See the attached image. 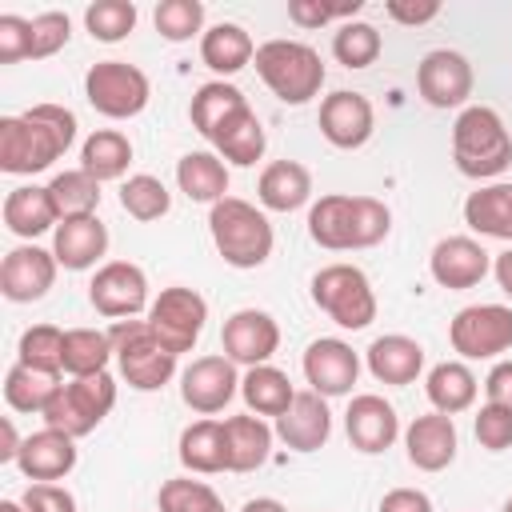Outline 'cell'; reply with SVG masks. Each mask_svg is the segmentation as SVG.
Listing matches in <instances>:
<instances>
[{"label": "cell", "mask_w": 512, "mask_h": 512, "mask_svg": "<svg viewBox=\"0 0 512 512\" xmlns=\"http://www.w3.org/2000/svg\"><path fill=\"white\" fill-rule=\"evenodd\" d=\"M376 132V112H372V100L364 92H328L320 100V136L332 144V148H364Z\"/></svg>", "instance_id": "17"}, {"label": "cell", "mask_w": 512, "mask_h": 512, "mask_svg": "<svg viewBox=\"0 0 512 512\" xmlns=\"http://www.w3.org/2000/svg\"><path fill=\"white\" fill-rule=\"evenodd\" d=\"M84 96L88 104L108 120H132L148 108L152 84L148 76L128 60H96L84 72Z\"/></svg>", "instance_id": "9"}, {"label": "cell", "mask_w": 512, "mask_h": 512, "mask_svg": "<svg viewBox=\"0 0 512 512\" xmlns=\"http://www.w3.org/2000/svg\"><path fill=\"white\" fill-rule=\"evenodd\" d=\"M108 252V228L100 216H68L52 232V256L68 272H88Z\"/></svg>", "instance_id": "24"}, {"label": "cell", "mask_w": 512, "mask_h": 512, "mask_svg": "<svg viewBox=\"0 0 512 512\" xmlns=\"http://www.w3.org/2000/svg\"><path fill=\"white\" fill-rule=\"evenodd\" d=\"M244 104H248V96H244L236 84H228V80H208V84L196 88V96H192V104H188V120H192V128H196L204 140H212L216 128H220L232 112H240Z\"/></svg>", "instance_id": "36"}, {"label": "cell", "mask_w": 512, "mask_h": 512, "mask_svg": "<svg viewBox=\"0 0 512 512\" xmlns=\"http://www.w3.org/2000/svg\"><path fill=\"white\" fill-rule=\"evenodd\" d=\"M208 144L216 148V156H220L224 164L252 168V164L264 156L268 136H264V124H260V116L252 112V104H244L240 112H232V116L216 128V136H212Z\"/></svg>", "instance_id": "29"}, {"label": "cell", "mask_w": 512, "mask_h": 512, "mask_svg": "<svg viewBox=\"0 0 512 512\" xmlns=\"http://www.w3.org/2000/svg\"><path fill=\"white\" fill-rule=\"evenodd\" d=\"M300 368H304L308 388L320 392L324 400H332V396H348V392H352V384H356V376H360V356L352 352L348 340H340V336H320V340H312V344L304 348Z\"/></svg>", "instance_id": "16"}, {"label": "cell", "mask_w": 512, "mask_h": 512, "mask_svg": "<svg viewBox=\"0 0 512 512\" xmlns=\"http://www.w3.org/2000/svg\"><path fill=\"white\" fill-rule=\"evenodd\" d=\"M0 512H28L20 500H0Z\"/></svg>", "instance_id": "58"}, {"label": "cell", "mask_w": 512, "mask_h": 512, "mask_svg": "<svg viewBox=\"0 0 512 512\" xmlns=\"http://www.w3.org/2000/svg\"><path fill=\"white\" fill-rule=\"evenodd\" d=\"M240 512H288V504H280L276 496H256V500H244Z\"/></svg>", "instance_id": "57"}, {"label": "cell", "mask_w": 512, "mask_h": 512, "mask_svg": "<svg viewBox=\"0 0 512 512\" xmlns=\"http://www.w3.org/2000/svg\"><path fill=\"white\" fill-rule=\"evenodd\" d=\"M256 200L268 212H296L312 200V172L300 160H272L256 180Z\"/></svg>", "instance_id": "28"}, {"label": "cell", "mask_w": 512, "mask_h": 512, "mask_svg": "<svg viewBox=\"0 0 512 512\" xmlns=\"http://www.w3.org/2000/svg\"><path fill=\"white\" fill-rule=\"evenodd\" d=\"M176 184L192 204H220L228 196V164L216 152H184L176 160Z\"/></svg>", "instance_id": "31"}, {"label": "cell", "mask_w": 512, "mask_h": 512, "mask_svg": "<svg viewBox=\"0 0 512 512\" xmlns=\"http://www.w3.org/2000/svg\"><path fill=\"white\" fill-rule=\"evenodd\" d=\"M416 92L428 108H468V96H472L468 56L452 48H432L416 64Z\"/></svg>", "instance_id": "14"}, {"label": "cell", "mask_w": 512, "mask_h": 512, "mask_svg": "<svg viewBox=\"0 0 512 512\" xmlns=\"http://www.w3.org/2000/svg\"><path fill=\"white\" fill-rule=\"evenodd\" d=\"M208 232H212L220 260L232 268H260L276 244L264 208H256L240 196H224L220 204L208 208Z\"/></svg>", "instance_id": "4"}, {"label": "cell", "mask_w": 512, "mask_h": 512, "mask_svg": "<svg viewBox=\"0 0 512 512\" xmlns=\"http://www.w3.org/2000/svg\"><path fill=\"white\" fill-rule=\"evenodd\" d=\"M456 448H460V436H456L452 416L444 412H424L404 428L408 464L420 472H444L456 460Z\"/></svg>", "instance_id": "21"}, {"label": "cell", "mask_w": 512, "mask_h": 512, "mask_svg": "<svg viewBox=\"0 0 512 512\" xmlns=\"http://www.w3.org/2000/svg\"><path fill=\"white\" fill-rule=\"evenodd\" d=\"M388 228H392V212L376 196L328 192L308 208V236L328 252L372 248L388 236Z\"/></svg>", "instance_id": "2"}, {"label": "cell", "mask_w": 512, "mask_h": 512, "mask_svg": "<svg viewBox=\"0 0 512 512\" xmlns=\"http://www.w3.org/2000/svg\"><path fill=\"white\" fill-rule=\"evenodd\" d=\"M376 512H432V500L420 488H392V492L380 496Z\"/></svg>", "instance_id": "53"}, {"label": "cell", "mask_w": 512, "mask_h": 512, "mask_svg": "<svg viewBox=\"0 0 512 512\" xmlns=\"http://www.w3.org/2000/svg\"><path fill=\"white\" fill-rule=\"evenodd\" d=\"M176 456L188 472L196 476H216V472H228V460H224V424L220 420H196L180 432V444H176Z\"/></svg>", "instance_id": "35"}, {"label": "cell", "mask_w": 512, "mask_h": 512, "mask_svg": "<svg viewBox=\"0 0 512 512\" xmlns=\"http://www.w3.org/2000/svg\"><path fill=\"white\" fill-rule=\"evenodd\" d=\"M112 404H116L112 372L68 376V384H60L52 392V400H48V408L40 416H44V428H56V432H68L72 440H80V436H88V432H96L104 424Z\"/></svg>", "instance_id": "7"}, {"label": "cell", "mask_w": 512, "mask_h": 512, "mask_svg": "<svg viewBox=\"0 0 512 512\" xmlns=\"http://www.w3.org/2000/svg\"><path fill=\"white\" fill-rule=\"evenodd\" d=\"M132 164V140L116 128H96L84 148H80V168L92 176V180H120Z\"/></svg>", "instance_id": "37"}, {"label": "cell", "mask_w": 512, "mask_h": 512, "mask_svg": "<svg viewBox=\"0 0 512 512\" xmlns=\"http://www.w3.org/2000/svg\"><path fill=\"white\" fill-rule=\"evenodd\" d=\"M464 224L480 236L512 244V184H484L464 200Z\"/></svg>", "instance_id": "33"}, {"label": "cell", "mask_w": 512, "mask_h": 512, "mask_svg": "<svg viewBox=\"0 0 512 512\" xmlns=\"http://www.w3.org/2000/svg\"><path fill=\"white\" fill-rule=\"evenodd\" d=\"M452 160L468 180H492L512 164V132L488 104L460 108L452 124Z\"/></svg>", "instance_id": "3"}, {"label": "cell", "mask_w": 512, "mask_h": 512, "mask_svg": "<svg viewBox=\"0 0 512 512\" xmlns=\"http://www.w3.org/2000/svg\"><path fill=\"white\" fill-rule=\"evenodd\" d=\"M48 192H52V204H56L60 220H68V216H96V208H100V180H92L84 168L56 172L48 180Z\"/></svg>", "instance_id": "40"}, {"label": "cell", "mask_w": 512, "mask_h": 512, "mask_svg": "<svg viewBox=\"0 0 512 512\" xmlns=\"http://www.w3.org/2000/svg\"><path fill=\"white\" fill-rule=\"evenodd\" d=\"M108 340H112V360L128 380V388L156 392L176 376V352H168L156 340L148 320H116L108 328Z\"/></svg>", "instance_id": "6"}, {"label": "cell", "mask_w": 512, "mask_h": 512, "mask_svg": "<svg viewBox=\"0 0 512 512\" xmlns=\"http://www.w3.org/2000/svg\"><path fill=\"white\" fill-rule=\"evenodd\" d=\"M72 36V20L68 12H40L28 20V60H48L56 56Z\"/></svg>", "instance_id": "47"}, {"label": "cell", "mask_w": 512, "mask_h": 512, "mask_svg": "<svg viewBox=\"0 0 512 512\" xmlns=\"http://www.w3.org/2000/svg\"><path fill=\"white\" fill-rule=\"evenodd\" d=\"M220 348L232 364L240 368H256V364H268L280 348V324L272 320V312L264 308H240L224 320V332H220Z\"/></svg>", "instance_id": "15"}, {"label": "cell", "mask_w": 512, "mask_h": 512, "mask_svg": "<svg viewBox=\"0 0 512 512\" xmlns=\"http://www.w3.org/2000/svg\"><path fill=\"white\" fill-rule=\"evenodd\" d=\"M144 320L156 332V340L168 352L180 356V352H192V344L200 340L204 320H208V300L196 288L172 284V288H160V296L152 300V308H148Z\"/></svg>", "instance_id": "11"}, {"label": "cell", "mask_w": 512, "mask_h": 512, "mask_svg": "<svg viewBox=\"0 0 512 512\" xmlns=\"http://www.w3.org/2000/svg\"><path fill=\"white\" fill-rule=\"evenodd\" d=\"M240 396H244V404H248L252 416H272L276 420V416L288 412L296 388H292L288 372H280L276 364H256V368H244Z\"/></svg>", "instance_id": "34"}, {"label": "cell", "mask_w": 512, "mask_h": 512, "mask_svg": "<svg viewBox=\"0 0 512 512\" xmlns=\"http://www.w3.org/2000/svg\"><path fill=\"white\" fill-rule=\"evenodd\" d=\"M448 344L460 360H496L512 348V308L508 304H468L448 324Z\"/></svg>", "instance_id": "10"}, {"label": "cell", "mask_w": 512, "mask_h": 512, "mask_svg": "<svg viewBox=\"0 0 512 512\" xmlns=\"http://www.w3.org/2000/svg\"><path fill=\"white\" fill-rule=\"evenodd\" d=\"M4 224H8V232L20 236V240H36V236H44L48 228L56 232L60 212H56V204H52L48 184H20V188H12V192L4 196Z\"/></svg>", "instance_id": "27"}, {"label": "cell", "mask_w": 512, "mask_h": 512, "mask_svg": "<svg viewBox=\"0 0 512 512\" xmlns=\"http://www.w3.org/2000/svg\"><path fill=\"white\" fill-rule=\"evenodd\" d=\"M428 272L440 288L464 292V288H476L492 272V256L472 236H444V240H436V248L428 256Z\"/></svg>", "instance_id": "20"}, {"label": "cell", "mask_w": 512, "mask_h": 512, "mask_svg": "<svg viewBox=\"0 0 512 512\" xmlns=\"http://www.w3.org/2000/svg\"><path fill=\"white\" fill-rule=\"evenodd\" d=\"M380 48H384V40H380V32H376L368 20H344V24L332 32V56H336L344 68H352V72L376 64Z\"/></svg>", "instance_id": "41"}, {"label": "cell", "mask_w": 512, "mask_h": 512, "mask_svg": "<svg viewBox=\"0 0 512 512\" xmlns=\"http://www.w3.org/2000/svg\"><path fill=\"white\" fill-rule=\"evenodd\" d=\"M220 424H224V460H228V472H256L260 464H268L276 428H268L264 416L244 412V416H228Z\"/></svg>", "instance_id": "26"}, {"label": "cell", "mask_w": 512, "mask_h": 512, "mask_svg": "<svg viewBox=\"0 0 512 512\" xmlns=\"http://www.w3.org/2000/svg\"><path fill=\"white\" fill-rule=\"evenodd\" d=\"M240 392V372L224 352L212 356H196L184 372H180V400L200 412V416H216L232 404V396Z\"/></svg>", "instance_id": "13"}, {"label": "cell", "mask_w": 512, "mask_h": 512, "mask_svg": "<svg viewBox=\"0 0 512 512\" xmlns=\"http://www.w3.org/2000/svg\"><path fill=\"white\" fill-rule=\"evenodd\" d=\"M56 268H60V260L48 248H40V244L12 248L4 256V264H0V292H4V300L32 304V300L48 296V288L56 284Z\"/></svg>", "instance_id": "18"}, {"label": "cell", "mask_w": 512, "mask_h": 512, "mask_svg": "<svg viewBox=\"0 0 512 512\" xmlns=\"http://www.w3.org/2000/svg\"><path fill=\"white\" fill-rule=\"evenodd\" d=\"M28 60V20L24 16H0V64Z\"/></svg>", "instance_id": "51"}, {"label": "cell", "mask_w": 512, "mask_h": 512, "mask_svg": "<svg viewBox=\"0 0 512 512\" xmlns=\"http://www.w3.org/2000/svg\"><path fill=\"white\" fill-rule=\"evenodd\" d=\"M76 112L64 104H32L20 116L0 120V172L36 176L52 168L76 140Z\"/></svg>", "instance_id": "1"}, {"label": "cell", "mask_w": 512, "mask_h": 512, "mask_svg": "<svg viewBox=\"0 0 512 512\" xmlns=\"http://www.w3.org/2000/svg\"><path fill=\"white\" fill-rule=\"evenodd\" d=\"M16 356L28 368L60 376L64 372V332L56 324H32V328H24V336L16 344Z\"/></svg>", "instance_id": "44"}, {"label": "cell", "mask_w": 512, "mask_h": 512, "mask_svg": "<svg viewBox=\"0 0 512 512\" xmlns=\"http://www.w3.org/2000/svg\"><path fill=\"white\" fill-rule=\"evenodd\" d=\"M252 64L280 104H308L324 88V60L304 40H268L256 48Z\"/></svg>", "instance_id": "5"}, {"label": "cell", "mask_w": 512, "mask_h": 512, "mask_svg": "<svg viewBox=\"0 0 512 512\" xmlns=\"http://www.w3.org/2000/svg\"><path fill=\"white\" fill-rule=\"evenodd\" d=\"M492 272H496V284H500V288L512 296V244H508V248H504L496 260H492Z\"/></svg>", "instance_id": "56"}, {"label": "cell", "mask_w": 512, "mask_h": 512, "mask_svg": "<svg viewBox=\"0 0 512 512\" xmlns=\"http://www.w3.org/2000/svg\"><path fill=\"white\" fill-rule=\"evenodd\" d=\"M20 444H24V440L16 436V424L4 416V420H0V460H4V464H16V456H20Z\"/></svg>", "instance_id": "55"}, {"label": "cell", "mask_w": 512, "mask_h": 512, "mask_svg": "<svg viewBox=\"0 0 512 512\" xmlns=\"http://www.w3.org/2000/svg\"><path fill=\"white\" fill-rule=\"evenodd\" d=\"M484 396H488V404L512 408V360L492 364V372L484 376Z\"/></svg>", "instance_id": "54"}, {"label": "cell", "mask_w": 512, "mask_h": 512, "mask_svg": "<svg viewBox=\"0 0 512 512\" xmlns=\"http://www.w3.org/2000/svg\"><path fill=\"white\" fill-rule=\"evenodd\" d=\"M384 12H388V20H396L404 28H420L440 16V0H388Z\"/></svg>", "instance_id": "52"}, {"label": "cell", "mask_w": 512, "mask_h": 512, "mask_svg": "<svg viewBox=\"0 0 512 512\" xmlns=\"http://www.w3.org/2000/svg\"><path fill=\"white\" fill-rule=\"evenodd\" d=\"M136 4L132 0H96L84 8V28L100 44H116L136 28Z\"/></svg>", "instance_id": "45"}, {"label": "cell", "mask_w": 512, "mask_h": 512, "mask_svg": "<svg viewBox=\"0 0 512 512\" xmlns=\"http://www.w3.org/2000/svg\"><path fill=\"white\" fill-rule=\"evenodd\" d=\"M120 208H124L132 220L152 224V220L168 216V208H172V192H168L156 176L136 172V176H128V180L120 184Z\"/></svg>", "instance_id": "42"}, {"label": "cell", "mask_w": 512, "mask_h": 512, "mask_svg": "<svg viewBox=\"0 0 512 512\" xmlns=\"http://www.w3.org/2000/svg\"><path fill=\"white\" fill-rule=\"evenodd\" d=\"M88 304L108 320H136L148 312V276L132 260H108L88 284Z\"/></svg>", "instance_id": "12"}, {"label": "cell", "mask_w": 512, "mask_h": 512, "mask_svg": "<svg viewBox=\"0 0 512 512\" xmlns=\"http://www.w3.org/2000/svg\"><path fill=\"white\" fill-rule=\"evenodd\" d=\"M312 304L340 328L360 332L376 320V292L372 280L364 276V268L356 264H324L312 276Z\"/></svg>", "instance_id": "8"}, {"label": "cell", "mask_w": 512, "mask_h": 512, "mask_svg": "<svg viewBox=\"0 0 512 512\" xmlns=\"http://www.w3.org/2000/svg\"><path fill=\"white\" fill-rule=\"evenodd\" d=\"M364 364L380 384L404 388L424 372V348H420V340H412L404 332H388V336H376L368 344Z\"/></svg>", "instance_id": "25"}, {"label": "cell", "mask_w": 512, "mask_h": 512, "mask_svg": "<svg viewBox=\"0 0 512 512\" xmlns=\"http://www.w3.org/2000/svg\"><path fill=\"white\" fill-rule=\"evenodd\" d=\"M364 8V0H348V4H320V0H288V20L300 28H320L332 20H352Z\"/></svg>", "instance_id": "49"}, {"label": "cell", "mask_w": 512, "mask_h": 512, "mask_svg": "<svg viewBox=\"0 0 512 512\" xmlns=\"http://www.w3.org/2000/svg\"><path fill=\"white\" fill-rule=\"evenodd\" d=\"M500 512H512V496H508V500H504V508H500Z\"/></svg>", "instance_id": "59"}, {"label": "cell", "mask_w": 512, "mask_h": 512, "mask_svg": "<svg viewBox=\"0 0 512 512\" xmlns=\"http://www.w3.org/2000/svg\"><path fill=\"white\" fill-rule=\"evenodd\" d=\"M476 392H480V384L464 360H440L424 376V396H428L432 412H444V416L468 412L476 404Z\"/></svg>", "instance_id": "30"}, {"label": "cell", "mask_w": 512, "mask_h": 512, "mask_svg": "<svg viewBox=\"0 0 512 512\" xmlns=\"http://www.w3.org/2000/svg\"><path fill=\"white\" fill-rule=\"evenodd\" d=\"M156 508L160 512H228L224 500L216 496V488L204 480H192V476L164 480L156 492Z\"/></svg>", "instance_id": "43"}, {"label": "cell", "mask_w": 512, "mask_h": 512, "mask_svg": "<svg viewBox=\"0 0 512 512\" xmlns=\"http://www.w3.org/2000/svg\"><path fill=\"white\" fill-rule=\"evenodd\" d=\"M112 340L100 328H68L64 332V372L68 376H96L108 372Z\"/></svg>", "instance_id": "39"}, {"label": "cell", "mask_w": 512, "mask_h": 512, "mask_svg": "<svg viewBox=\"0 0 512 512\" xmlns=\"http://www.w3.org/2000/svg\"><path fill=\"white\" fill-rule=\"evenodd\" d=\"M56 388H60V376L40 372V368H28L20 360L4 376V400H8L12 412H44Z\"/></svg>", "instance_id": "38"}, {"label": "cell", "mask_w": 512, "mask_h": 512, "mask_svg": "<svg viewBox=\"0 0 512 512\" xmlns=\"http://www.w3.org/2000/svg\"><path fill=\"white\" fill-rule=\"evenodd\" d=\"M472 428H476L480 448H488V452L512 448V408H504V404H484V408L476 412Z\"/></svg>", "instance_id": "48"}, {"label": "cell", "mask_w": 512, "mask_h": 512, "mask_svg": "<svg viewBox=\"0 0 512 512\" xmlns=\"http://www.w3.org/2000/svg\"><path fill=\"white\" fill-rule=\"evenodd\" d=\"M152 24H156V32L164 40L184 44L196 32L204 36V4L200 0H160L156 12H152Z\"/></svg>", "instance_id": "46"}, {"label": "cell", "mask_w": 512, "mask_h": 512, "mask_svg": "<svg viewBox=\"0 0 512 512\" xmlns=\"http://www.w3.org/2000/svg\"><path fill=\"white\" fill-rule=\"evenodd\" d=\"M276 436L292 448V452H316V448H324L328 444V436H332V412H328V400L320 396V392H296L292 396V404H288V412L284 416H276Z\"/></svg>", "instance_id": "22"}, {"label": "cell", "mask_w": 512, "mask_h": 512, "mask_svg": "<svg viewBox=\"0 0 512 512\" xmlns=\"http://www.w3.org/2000/svg\"><path fill=\"white\" fill-rule=\"evenodd\" d=\"M344 432H348V444L364 456H380L396 444L400 436V416L396 408L376 396V392H360L348 400V412H344Z\"/></svg>", "instance_id": "19"}, {"label": "cell", "mask_w": 512, "mask_h": 512, "mask_svg": "<svg viewBox=\"0 0 512 512\" xmlns=\"http://www.w3.org/2000/svg\"><path fill=\"white\" fill-rule=\"evenodd\" d=\"M252 56H256L252 36H248L240 24H232V20H220V24H212V28L200 36V60H204L216 76H236L240 68L252 64Z\"/></svg>", "instance_id": "32"}, {"label": "cell", "mask_w": 512, "mask_h": 512, "mask_svg": "<svg viewBox=\"0 0 512 512\" xmlns=\"http://www.w3.org/2000/svg\"><path fill=\"white\" fill-rule=\"evenodd\" d=\"M16 468L32 480V484H56L76 468V440L68 432L56 428H40L32 436H24Z\"/></svg>", "instance_id": "23"}, {"label": "cell", "mask_w": 512, "mask_h": 512, "mask_svg": "<svg viewBox=\"0 0 512 512\" xmlns=\"http://www.w3.org/2000/svg\"><path fill=\"white\" fill-rule=\"evenodd\" d=\"M20 504L28 512H76V496L64 484H28Z\"/></svg>", "instance_id": "50"}]
</instances>
